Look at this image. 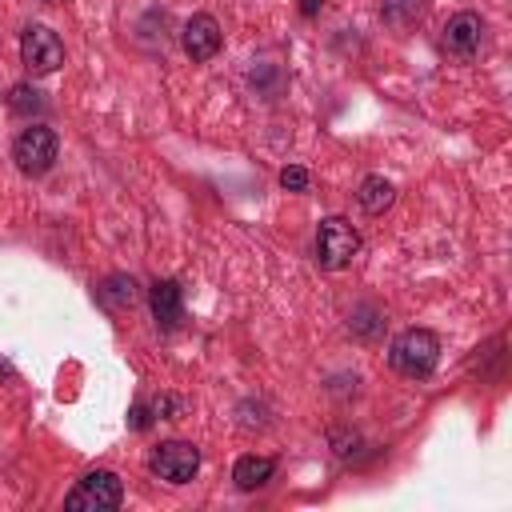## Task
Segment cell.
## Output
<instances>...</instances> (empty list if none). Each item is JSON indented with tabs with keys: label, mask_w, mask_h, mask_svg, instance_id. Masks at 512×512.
Masks as SVG:
<instances>
[{
	"label": "cell",
	"mask_w": 512,
	"mask_h": 512,
	"mask_svg": "<svg viewBox=\"0 0 512 512\" xmlns=\"http://www.w3.org/2000/svg\"><path fill=\"white\" fill-rule=\"evenodd\" d=\"M356 252H360V232L344 216L320 220V228H316V260H320V268H328V272L348 268L356 260Z\"/></svg>",
	"instance_id": "obj_2"
},
{
	"label": "cell",
	"mask_w": 512,
	"mask_h": 512,
	"mask_svg": "<svg viewBox=\"0 0 512 512\" xmlns=\"http://www.w3.org/2000/svg\"><path fill=\"white\" fill-rule=\"evenodd\" d=\"M272 472H276V464L268 456H240L232 468V480H236V488L252 492V488H264L272 480Z\"/></svg>",
	"instance_id": "obj_12"
},
{
	"label": "cell",
	"mask_w": 512,
	"mask_h": 512,
	"mask_svg": "<svg viewBox=\"0 0 512 512\" xmlns=\"http://www.w3.org/2000/svg\"><path fill=\"white\" fill-rule=\"evenodd\" d=\"M280 188H288V192H304V188H308V168L288 164V168L280 172Z\"/></svg>",
	"instance_id": "obj_15"
},
{
	"label": "cell",
	"mask_w": 512,
	"mask_h": 512,
	"mask_svg": "<svg viewBox=\"0 0 512 512\" xmlns=\"http://www.w3.org/2000/svg\"><path fill=\"white\" fill-rule=\"evenodd\" d=\"M384 20L396 28H408L412 20H420V0H384Z\"/></svg>",
	"instance_id": "obj_13"
},
{
	"label": "cell",
	"mask_w": 512,
	"mask_h": 512,
	"mask_svg": "<svg viewBox=\"0 0 512 512\" xmlns=\"http://www.w3.org/2000/svg\"><path fill=\"white\" fill-rule=\"evenodd\" d=\"M148 468H152V476H160L168 484H188L200 468V448L188 440H164L160 448H152Z\"/></svg>",
	"instance_id": "obj_6"
},
{
	"label": "cell",
	"mask_w": 512,
	"mask_h": 512,
	"mask_svg": "<svg viewBox=\"0 0 512 512\" xmlns=\"http://www.w3.org/2000/svg\"><path fill=\"white\" fill-rule=\"evenodd\" d=\"M220 24H216V16H208V12H196L188 24H184V36H180V44H184V52L196 60V64H204V60H212L216 52H220Z\"/></svg>",
	"instance_id": "obj_7"
},
{
	"label": "cell",
	"mask_w": 512,
	"mask_h": 512,
	"mask_svg": "<svg viewBox=\"0 0 512 512\" xmlns=\"http://www.w3.org/2000/svg\"><path fill=\"white\" fill-rule=\"evenodd\" d=\"M120 500H124L120 476L108 472V468H96L64 496V508H72V512H112V508H120Z\"/></svg>",
	"instance_id": "obj_3"
},
{
	"label": "cell",
	"mask_w": 512,
	"mask_h": 512,
	"mask_svg": "<svg viewBox=\"0 0 512 512\" xmlns=\"http://www.w3.org/2000/svg\"><path fill=\"white\" fill-rule=\"evenodd\" d=\"M480 40H484V20H480L476 12H456V16L444 24V52H452V56H460V60L476 56Z\"/></svg>",
	"instance_id": "obj_8"
},
{
	"label": "cell",
	"mask_w": 512,
	"mask_h": 512,
	"mask_svg": "<svg viewBox=\"0 0 512 512\" xmlns=\"http://www.w3.org/2000/svg\"><path fill=\"white\" fill-rule=\"evenodd\" d=\"M128 424H132V428H148V424H152L148 408H144V404H136V408H132V416H128Z\"/></svg>",
	"instance_id": "obj_17"
},
{
	"label": "cell",
	"mask_w": 512,
	"mask_h": 512,
	"mask_svg": "<svg viewBox=\"0 0 512 512\" xmlns=\"http://www.w3.org/2000/svg\"><path fill=\"white\" fill-rule=\"evenodd\" d=\"M388 364L400 376H408V380L432 376V368L440 364V340H436V332H428V328H404L392 340V348H388Z\"/></svg>",
	"instance_id": "obj_1"
},
{
	"label": "cell",
	"mask_w": 512,
	"mask_h": 512,
	"mask_svg": "<svg viewBox=\"0 0 512 512\" xmlns=\"http://www.w3.org/2000/svg\"><path fill=\"white\" fill-rule=\"evenodd\" d=\"M320 4H324V0H300V12H304V16H316Z\"/></svg>",
	"instance_id": "obj_18"
},
{
	"label": "cell",
	"mask_w": 512,
	"mask_h": 512,
	"mask_svg": "<svg viewBox=\"0 0 512 512\" xmlns=\"http://www.w3.org/2000/svg\"><path fill=\"white\" fill-rule=\"evenodd\" d=\"M56 148H60L56 132L44 128V124H32V128H24V132L16 136L12 160H16V168H20L24 176H44V172L56 164Z\"/></svg>",
	"instance_id": "obj_4"
},
{
	"label": "cell",
	"mask_w": 512,
	"mask_h": 512,
	"mask_svg": "<svg viewBox=\"0 0 512 512\" xmlns=\"http://www.w3.org/2000/svg\"><path fill=\"white\" fill-rule=\"evenodd\" d=\"M96 296H100V304H104V308L124 312V308H132V304L140 300V288H136V280H132V276H108V280L96 288Z\"/></svg>",
	"instance_id": "obj_11"
},
{
	"label": "cell",
	"mask_w": 512,
	"mask_h": 512,
	"mask_svg": "<svg viewBox=\"0 0 512 512\" xmlns=\"http://www.w3.org/2000/svg\"><path fill=\"white\" fill-rule=\"evenodd\" d=\"M148 308H152V316H156V324H160L164 332L180 328V320H184V296H180V284H176V280H156L152 292H148Z\"/></svg>",
	"instance_id": "obj_9"
},
{
	"label": "cell",
	"mask_w": 512,
	"mask_h": 512,
	"mask_svg": "<svg viewBox=\"0 0 512 512\" xmlns=\"http://www.w3.org/2000/svg\"><path fill=\"white\" fill-rule=\"evenodd\" d=\"M20 60L32 76H48L64 64V44L48 24H28L20 36Z\"/></svg>",
	"instance_id": "obj_5"
},
{
	"label": "cell",
	"mask_w": 512,
	"mask_h": 512,
	"mask_svg": "<svg viewBox=\"0 0 512 512\" xmlns=\"http://www.w3.org/2000/svg\"><path fill=\"white\" fill-rule=\"evenodd\" d=\"M188 412V400H180V396H160L156 400V416L160 420H180Z\"/></svg>",
	"instance_id": "obj_16"
},
{
	"label": "cell",
	"mask_w": 512,
	"mask_h": 512,
	"mask_svg": "<svg viewBox=\"0 0 512 512\" xmlns=\"http://www.w3.org/2000/svg\"><path fill=\"white\" fill-rule=\"evenodd\" d=\"M8 104H12V112H36V108H44L40 92L28 88V84H16V88L8 92Z\"/></svg>",
	"instance_id": "obj_14"
},
{
	"label": "cell",
	"mask_w": 512,
	"mask_h": 512,
	"mask_svg": "<svg viewBox=\"0 0 512 512\" xmlns=\"http://www.w3.org/2000/svg\"><path fill=\"white\" fill-rule=\"evenodd\" d=\"M356 200H360V208H364L368 216H380L384 208H392L396 188H392V180H384V176H364L360 188H356Z\"/></svg>",
	"instance_id": "obj_10"
}]
</instances>
